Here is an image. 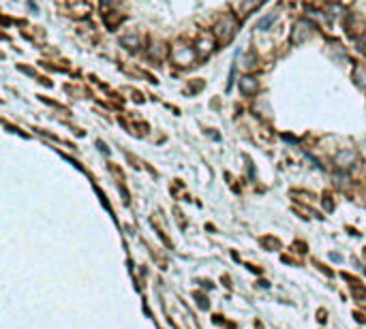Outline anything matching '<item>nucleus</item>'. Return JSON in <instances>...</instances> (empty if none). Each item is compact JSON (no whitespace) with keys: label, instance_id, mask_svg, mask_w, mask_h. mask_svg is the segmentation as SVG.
I'll return each instance as SVG.
<instances>
[{"label":"nucleus","instance_id":"nucleus-1","mask_svg":"<svg viewBox=\"0 0 366 329\" xmlns=\"http://www.w3.org/2000/svg\"><path fill=\"white\" fill-rule=\"evenodd\" d=\"M356 160H358V154L356 152H351V150H345V152H341L336 156V165L341 167H345V169H351L353 165H356Z\"/></svg>","mask_w":366,"mask_h":329},{"label":"nucleus","instance_id":"nucleus-2","mask_svg":"<svg viewBox=\"0 0 366 329\" xmlns=\"http://www.w3.org/2000/svg\"><path fill=\"white\" fill-rule=\"evenodd\" d=\"M240 88H242V92H246V94L257 92V79H253V77H242V79H240Z\"/></svg>","mask_w":366,"mask_h":329},{"label":"nucleus","instance_id":"nucleus-3","mask_svg":"<svg viewBox=\"0 0 366 329\" xmlns=\"http://www.w3.org/2000/svg\"><path fill=\"white\" fill-rule=\"evenodd\" d=\"M272 21H274V15H268V17H263V19H261V21H259V24H257V26H259L261 30H268V26H270Z\"/></svg>","mask_w":366,"mask_h":329}]
</instances>
